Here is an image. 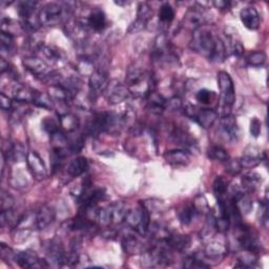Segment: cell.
Listing matches in <instances>:
<instances>
[{
    "mask_svg": "<svg viewBox=\"0 0 269 269\" xmlns=\"http://www.w3.org/2000/svg\"><path fill=\"white\" fill-rule=\"evenodd\" d=\"M36 53L44 58L43 60H48L52 63H58L64 59L63 52L61 51L60 48L52 45L41 44L38 50L36 51Z\"/></svg>",
    "mask_w": 269,
    "mask_h": 269,
    "instance_id": "23",
    "label": "cell"
},
{
    "mask_svg": "<svg viewBox=\"0 0 269 269\" xmlns=\"http://www.w3.org/2000/svg\"><path fill=\"white\" fill-rule=\"evenodd\" d=\"M239 160L242 168H253L262 162L263 155L258 148L250 145L244 150L243 156Z\"/></svg>",
    "mask_w": 269,
    "mask_h": 269,
    "instance_id": "16",
    "label": "cell"
},
{
    "mask_svg": "<svg viewBox=\"0 0 269 269\" xmlns=\"http://www.w3.org/2000/svg\"><path fill=\"white\" fill-rule=\"evenodd\" d=\"M14 207V199L5 191H2V197H0V209L2 211H9Z\"/></svg>",
    "mask_w": 269,
    "mask_h": 269,
    "instance_id": "52",
    "label": "cell"
},
{
    "mask_svg": "<svg viewBox=\"0 0 269 269\" xmlns=\"http://www.w3.org/2000/svg\"><path fill=\"white\" fill-rule=\"evenodd\" d=\"M15 254L16 251H14L11 247L7 246L5 243H2L0 245V255H2V259L10 262V261H15Z\"/></svg>",
    "mask_w": 269,
    "mask_h": 269,
    "instance_id": "53",
    "label": "cell"
},
{
    "mask_svg": "<svg viewBox=\"0 0 269 269\" xmlns=\"http://www.w3.org/2000/svg\"><path fill=\"white\" fill-rule=\"evenodd\" d=\"M175 10L174 8L170 6L168 3H164L162 4V6L160 7V10H159V21L164 27H167L168 24H170L173 22V20L175 19Z\"/></svg>",
    "mask_w": 269,
    "mask_h": 269,
    "instance_id": "33",
    "label": "cell"
},
{
    "mask_svg": "<svg viewBox=\"0 0 269 269\" xmlns=\"http://www.w3.org/2000/svg\"><path fill=\"white\" fill-rule=\"evenodd\" d=\"M185 268H210V265L206 264L205 261H203L198 254H193L184 260V264H183Z\"/></svg>",
    "mask_w": 269,
    "mask_h": 269,
    "instance_id": "44",
    "label": "cell"
},
{
    "mask_svg": "<svg viewBox=\"0 0 269 269\" xmlns=\"http://www.w3.org/2000/svg\"><path fill=\"white\" fill-rule=\"evenodd\" d=\"M262 183V176L255 172H249L242 178V185L246 192H254Z\"/></svg>",
    "mask_w": 269,
    "mask_h": 269,
    "instance_id": "26",
    "label": "cell"
},
{
    "mask_svg": "<svg viewBox=\"0 0 269 269\" xmlns=\"http://www.w3.org/2000/svg\"><path fill=\"white\" fill-rule=\"evenodd\" d=\"M152 17H153L152 8L146 3L139 4L137 11V19L148 24V22L151 20Z\"/></svg>",
    "mask_w": 269,
    "mask_h": 269,
    "instance_id": "43",
    "label": "cell"
},
{
    "mask_svg": "<svg viewBox=\"0 0 269 269\" xmlns=\"http://www.w3.org/2000/svg\"><path fill=\"white\" fill-rule=\"evenodd\" d=\"M87 29L93 30L95 32H100L106 27V16L101 9H92L89 13L85 15L84 20H80Z\"/></svg>",
    "mask_w": 269,
    "mask_h": 269,
    "instance_id": "12",
    "label": "cell"
},
{
    "mask_svg": "<svg viewBox=\"0 0 269 269\" xmlns=\"http://www.w3.org/2000/svg\"><path fill=\"white\" fill-rule=\"evenodd\" d=\"M0 28H2L3 33L8 34V35L12 36V37H14V36H18L26 31L23 28L22 23H19V22L11 19V18H5V17L2 19Z\"/></svg>",
    "mask_w": 269,
    "mask_h": 269,
    "instance_id": "28",
    "label": "cell"
},
{
    "mask_svg": "<svg viewBox=\"0 0 269 269\" xmlns=\"http://www.w3.org/2000/svg\"><path fill=\"white\" fill-rule=\"evenodd\" d=\"M142 215H143V206L141 204V206L137 207V209L130 210V211L127 212L126 217L124 219V222H126V224L129 227L136 229L138 227V225L140 224V222H141Z\"/></svg>",
    "mask_w": 269,
    "mask_h": 269,
    "instance_id": "36",
    "label": "cell"
},
{
    "mask_svg": "<svg viewBox=\"0 0 269 269\" xmlns=\"http://www.w3.org/2000/svg\"><path fill=\"white\" fill-rule=\"evenodd\" d=\"M218 85L220 92H221V103H220V109H221L222 116L229 115L230 108L236 101V90L234 81H232L230 75L226 72L218 73Z\"/></svg>",
    "mask_w": 269,
    "mask_h": 269,
    "instance_id": "4",
    "label": "cell"
},
{
    "mask_svg": "<svg viewBox=\"0 0 269 269\" xmlns=\"http://www.w3.org/2000/svg\"><path fill=\"white\" fill-rule=\"evenodd\" d=\"M185 115L194 120L203 128H210L214 125L218 119V113L211 108H199L191 104H187L184 107Z\"/></svg>",
    "mask_w": 269,
    "mask_h": 269,
    "instance_id": "6",
    "label": "cell"
},
{
    "mask_svg": "<svg viewBox=\"0 0 269 269\" xmlns=\"http://www.w3.org/2000/svg\"><path fill=\"white\" fill-rule=\"evenodd\" d=\"M207 156H209V158L212 159V160L220 162H226L230 159L228 153L219 145L211 146L209 151H207Z\"/></svg>",
    "mask_w": 269,
    "mask_h": 269,
    "instance_id": "37",
    "label": "cell"
},
{
    "mask_svg": "<svg viewBox=\"0 0 269 269\" xmlns=\"http://www.w3.org/2000/svg\"><path fill=\"white\" fill-rule=\"evenodd\" d=\"M227 252H228V247L226 242L219 239L210 240V242L206 244V247L204 250V254L206 258L213 260L222 259L224 255H226Z\"/></svg>",
    "mask_w": 269,
    "mask_h": 269,
    "instance_id": "15",
    "label": "cell"
},
{
    "mask_svg": "<svg viewBox=\"0 0 269 269\" xmlns=\"http://www.w3.org/2000/svg\"><path fill=\"white\" fill-rule=\"evenodd\" d=\"M15 262L22 268H35V267L46 266L45 264L44 265L42 264L41 260L38 258L37 253L33 250L16 251Z\"/></svg>",
    "mask_w": 269,
    "mask_h": 269,
    "instance_id": "17",
    "label": "cell"
},
{
    "mask_svg": "<svg viewBox=\"0 0 269 269\" xmlns=\"http://www.w3.org/2000/svg\"><path fill=\"white\" fill-rule=\"evenodd\" d=\"M214 191L218 199H223L228 191V182L223 177H217L214 182Z\"/></svg>",
    "mask_w": 269,
    "mask_h": 269,
    "instance_id": "40",
    "label": "cell"
},
{
    "mask_svg": "<svg viewBox=\"0 0 269 269\" xmlns=\"http://www.w3.org/2000/svg\"><path fill=\"white\" fill-rule=\"evenodd\" d=\"M11 70L10 68V63L9 61H7L4 57L0 59V73H2V75H4L6 72H9Z\"/></svg>",
    "mask_w": 269,
    "mask_h": 269,
    "instance_id": "59",
    "label": "cell"
},
{
    "mask_svg": "<svg viewBox=\"0 0 269 269\" xmlns=\"http://www.w3.org/2000/svg\"><path fill=\"white\" fill-rule=\"evenodd\" d=\"M38 3L36 2H21L19 4V9H18V12H19V15L20 17L23 19H26L27 17L31 16L32 14L36 13V7H37Z\"/></svg>",
    "mask_w": 269,
    "mask_h": 269,
    "instance_id": "41",
    "label": "cell"
},
{
    "mask_svg": "<svg viewBox=\"0 0 269 269\" xmlns=\"http://www.w3.org/2000/svg\"><path fill=\"white\" fill-rule=\"evenodd\" d=\"M166 103L167 100H165V98L155 91L151 92L146 97V106L155 115H161L166 109Z\"/></svg>",
    "mask_w": 269,
    "mask_h": 269,
    "instance_id": "20",
    "label": "cell"
},
{
    "mask_svg": "<svg viewBox=\"0 0 269 269\" xmlns=\"http://www.w3.org/2000/svg\"><path fill=\"white\" fill-rule=\"evenodd\" d=\"M230 42V51L237 57H241L244 53V46L240 39H238L236 36H229Z\"/></svg>",
    "mask_w": 269,
    "mask_h": 269,
    "instance_id": "49",
    "label": "cell"
},
{
    "mask_svg": "<svg viewBox=\"0 0 269 269\" xmlns=\"http://www.w3.org/2000/svg\"><path fill=\"white\" fill-rule=\"evenodd\" d=\"M27 163L32 175L37 180H43L47 177V169L44 161L36 152H29L27 156Z\"/></svg>",
    "mask_w": 269,
    "mask_h": 269,
    "instance_id": "13",
    "label": "cell"
},
{
    "mask_svg": "<svg viewBox=\"0 0 269 269\" xmlns=\"http://www.w3.org/2000/svg\"><path fill=\"white\" fill-rule=\"evenodd\" d=\"M97 221L102 226H107L112 223V213L109 207L104 209H98L97 212Z\"/></svg>",
    "mask_w": 269,
    "mask_h": 269,
    "instance_id": "47",
    "label": "cell"
},
{
    "mask_svg": "<svg viewBox=\"0 0 269 269\" xmlns=\"http://www.w3.org/2000/svg\"><path fill=\"white\" fill-rule=\"evenodd\" d=\"M59 125L64 132H73L75 131L79 126L78 118L71 113H65L63 115H60L59 118Z\"/></svg>",
    "mask_w": 269,
    "mask_h": 269,
    "instance_id": "30",
    "label": "cell"
},
{
    "mask_svg": "<svg viewBox=\"0 0 269 269\" xmlns=\"http://www.w3.org/2000/svg\"><path fill=\"white\" fill-rule=\"evenodd\" d=\"M266 59H267V56L264 52L256 51V52L249 54V56L247 57V63L251 66L258 68V66H262L266 62Z\"/></svg>",
    "mask_w": 269,
    "mask_h": 269,
    "instance_id": "46",
    "label": "cell"
},
{
    "mask_svg": "<svg viewBox=\"0 0 269 269\" xmlns=\"http://www.w3.org/2000/svg\"><path fill=\"white\" fill-rule=\"evenodd\" d=\"M109 209H111V213H112V222L113 223H121L124 221V219L126 217L127 214V209H126V205L124 202H116L113 205L109 206Z\"/></svg>",
    "mask_w": 269,
    "mask_h": 269,
    "instance_id": "34",
    "label": "cell"
},
{
    "mask_svg": "<svg viewBox=\"0 0 269 269\" xmlns=\"http://www.w3.org/2000/svg\"><path fill=\"white\" fill-rule=\"evenodd\" d=\"M189 46L193 52L217 63L223 62L227 55L223 40L205 26L193 32Z\"/></svg>",
    "mask_w": 269,
    "mask_h": 269,
    "instance_id": "1",
    "label": "cell"
},
{
    "mask_svg": "<svg viewBox=\"0 0 269 269\" xmlns=\"http://www.w3.org/2000/svg\"><path fill=\"white\" fill-rule=\"evenodd\" d=\"M88 168H89V162L87 160V158L78 157L70 163L68 167V174L72 178H77L87 172Z\"/></svg>",
    "mask_w": 269,
    "mask_h": 269,
    "instance_id": "27",
    "label": "cell"
},
{
    "mask_svg": "<svg viewBox=\"0 0 269 269\" xmlns=\"http://www.w3.org/2000/svg\"><path fill=\"white\" fill-rule=\"evenodd\" d=\"M218 131L225 141L228 142H234L238 140L239 137V127L237 120L234 116L225 115L222 116V118L220 119L219 123V128Z\"/></svg>",
    "mask_w": 269,
    "mask_h": 269,
    "instance_id": "10",
    "label": "cell"
},
{
    "mask_svg": "<svg viewBox=\"0 0 269 269\" xmlns=\"http://www.w3.org/2000/svg\"><path fill=\"white\" fill-rule=\"evenodd\" d=\"M195 99H197V101L203 105H209L215 101L216 94L213 91L203 89V90L198 91V93L195 94Z\"/></svg>",
    "mask_w": 269,
    "mask_h": 269,
    "instance_id": "42",
    "label": "cell"
},
{
    "mask_svg": "<svg viewBox=\"0 0 269 269\" xmlns=\"http://www.w3.org/2000/svg\"><path fill=\"white\" fill-rule=\"evenodd\" d=\"M240 18L244 27L250 31H255L260 28V15L256 9H254L253 7L244 8L240 13Z\"/></svg>",
    "mask_w": 269,
    "mask_h": 269,
    "instance_id": "19",
    "label": "cell"
},
{
    "mask_svg": "<svg viewBox=\"0 0 269 269\" xmlns=\"http://www.w3.org/2000/svg\"><path fill=\"white\" fill-rule=\"evenodd\" d=\"M235 201H236L238 210H239V212L241 213L242 216L249 214L250 211L252 210V206H253L252 201L248 197V195H246L244 192H242Z\"/></svg>",
    "mask_w": 269,
    "mask_h": 269,
    "instance_id": "38",
    "label": "cell"
},
{
    "mask_svg": "<svg viewBox=\"0 0 269 269\" xmlns=\"http://www.w3.org/2000/svg\"><path fill=\"white\" fill-rule=\"evenodd\" d=\"M0 104H2V108L4 111H11L13 108V101L8 96H6L5 93L0 94Z\"/></svg>",
    "mask_w": 269,
    "mask_h": 269,
    "instance_id": "56",
    "label": "cell"
},
{
    "mask_svg": "<svg viewBox=\"0 0 269 269\" xmlns=\"http://www.w3.org/2000/svg\"><path fill=\"white\" fill-rule=\"evenodd\" d=\"M183 107V103L180 97H173L172 99H169L166 103V108L172 109V111H177V109H180Z\"/></svg>",
    "mask_w": 269,
    "mask_h": 269,
    "instance_id": "55",
    "label": "cell"
},
{
    "mask_svg": "<svg viewBox=\"0 0 269 269\" xmlns=\"http://www.w3.org/2000/svg\"><path fill=\"white\" fill-rule=\"evenodd\" d=\"M165 242L174 251L182 252V251L186 250L190 246L191 240H190V237L187 235L169 234V236L167 237Z\"/></svg>",
    "mask_w": 269,
    "mask_h": 269,
    "instance_id": "22",
    "label": "cell"
},
{
    "mask_svg": "<svg viewBox=\"0 0 269 269\" xmlns=\"http://www.w3.org/2000/svg\"><path fill=\"white\" fill-rule=\"evenodd\" d=\"M236 227L238 229L237 240L240 244V246L245 250L259 252V250L262 248V245L259 238L256 237L252 229L249 226L244 225L243 223Z\"/></svg>",
    "mask_w": 269,
    "mask_h": 269,
    "instance_id": "7",
    "label": "cell"
},
{
    "mask_svg": "<svg viewBox=\"0 0 269 269\" xmlns=\"http://www.w3.org/2000/svg\"><path fill=\"white\" fill-rule=\"evenodd\" d=\"M205 17L199 9H188L182 20V26L189 31H197L204 27Z\"/></svg>",
    "mask_w": 269,
    "mask_h": 269,
    "instance_id": "14",
    "label": "cell"
},
{
    "mask_svg": "<svg viewBox=\"0 0 269 269\" xmlns=\"http://www.w3.org/2000/svg\"><path fill=\"white\" fill-rule=\"evenodd\" d=\"M51 143L53 150L69 149V139L66 137V134L64 133V131L60 129L51 134Z\"/></svg>",
    "mask_w": 269,
    "mask_h": 269,
    "instance_id": "35",
    "label": "cell"
},
{
    "mask_svg": "<svg viewBox=\"0 0 269 269\" xmlns=\"http://www.w3.org/2000/svg\"><path fill=\"white\" fill-rule=\"evenodd\" d=\"M126 87L129 93L136 97L146 98L154 91V78L141 68L130 66L126 74Z\"/></svg>",
    "mask_w": 269,
    "mask_h": 269,
    "instance_id": "2",
    "label": "cell"
},
{
    "mask_svg": "<svg viewBox=\"0 0 269 269\" xmlns=\"http://www.w3.org/2000/svg\"><path fill=\"white\" fill-rule=\"evenodd\" d=\"M104 93L106 96L107 102L112 105L119 104L121 102L125 101L130 95L126 85L121 84L116 80L109 81Z\"/></svg>",
    "mask_w": 269,
    "mask_h": 269,
    "instance_id": "11",
    "label": "cell"
},
{
    "mask_svg": "<svg viewBox=\"0 0 269 269\" xmlns=\"http://www.w3.org/2000/svg\"><path fill=\"white\" fill-rule=\"evenodd\" d=\"M56 218V212L52 206L43 205L35 213L36 220V228L41 230L50 226Z\"/></svg>",
    "mask_w": 269,
    "mask_h": 269,
    "instance_id": "18",
    "label": "cell"
},
{
    "mask_svg": "<svg viewBox=\"0 0 269 269\" xmlns=\"http://www.w3.org/2000/svg\"><path fill=\"white\" fill-rule=\"evenodd\" d=\"M109 80L106 73L102 70H96L89 78V96L94 101L98 96L103 94L107 88Z\"/></svg>",
    "mask_w": 269,
    "mask_h": 269,
    "instance_id": "9",
    "label": "cell"
},
{
    "mask_svg": "<svg viewBox=\"0 0 269 269\" xmlns=\"http://www.w3.org/2000/svg\"><path fill=\"white\" fill-rule=\"evenodd\" d=\"M261 219H260V222L263 224L264 227L267 228L268 226V206H267V202H262L261 203Z\"/></svg>",
    "mask_w": 269,
    "mask_h": 269,
    "instance_id": "57",
    "label": "cell"
},
{
    "mask_svg": "<svg viewBox=\"0 0 269 269\" xmlns=\"http://www.w3.org/2000/svg\"><path fill=\"white\" fill-rule=\"evenodd\" d=\"M41 125H42V128H43L47 133H50V136H51V134H52L53 132H55V131H57L58 129H60V128H59L60 125L57 123V122H56L54 119H52V118H50V117H46V118L42 121Z\"/></svg>",
    "mask_w": 269,
    "mask_h": 269,
    "instance_id": "51",
    "label": "cell"
},
{
    "mask_svg": "<svg viewBox=\"0 0 269 269\" xmlns=\"http://www.w3.org/2000/svg\"><path fill=\"white\" fill-rule=\"evenodd\" d=\"M37 92L38 91L29 88L27 85L16 84L13 89V96L17 102L33 103L36 95H37Z\"/></svg>",
    "mask_w": 269,
    "mask_h": 269,
    "instance_id": "24",
    "label": "cell"
},
{
    "mask_svg": "<svg viewBox=\"0 0 269 269\" xmlns=\"http://www.w3.org/2000/svg\"><path fill=\"white\" fill-rule=\"evenodd\" d=\"M153 57L155 60L159 62L173 64L177 63L178 56L174 53L172 46H170L169 40L165 34L159 35L155 40L154 50H153Z\"/></svg>",
    "mask_w": 269,
    "mask_h": 269,
    "instance_id": "5",
    "label": "cell"
},
{
    "mask_svg": "<svg viewBox=\"0 0 269 269\" xmlns=\"http://www.w3.org/2000/svg\"><path fill=\"white\" fill-rule=\"evenodd\" d=\"M22 63L26 70H28L33 76L40 79L43 82L53 72L52 70H50V66H48L45 61L40 57H26L23 59Z\"/></svg>",
    "mask_w": 269,
    "mask_h": 269,
    "instance_id": "8",
    "label": "cell"
},
{
    "mask_svg": "<svg viewBox=\"0 0 269 269\" xmlns=\"http://www.w3.org/2000/svg\"><path fill=\"white\" fill-rule=\"evenodd\" d=\"M242 170V165L239 159H229L226 161V172L232 176L238 175Z\"/></svg>",
    "mask_w": 269,
    "mask_h": 269,
    "instance_id": "50",
    "label": "cell"
},
{
    "mask_svg": "<svg viewBox=\"0 0 269 269\" xmlns=\"http://www.w3.org/2000/svg\"><path fill=\"white\" fill-rule=\"evenodd\" d=\"M0 44H2V52L5 53L7 52L10 54L12 51L14 50V39L12 36L6 34V33H0Z\"/></svg>",
    "mask_w": 269,
    "mask_h": 269,
    "instance_id": "48",
    "label": "cell"
},
{
    "mask_svg": "<svg viewBox=\"0 0 269 269\" xmlns=\"http://www.w3.org/2000/svg\"><path fill=\"white\" fill-rule=\"evenodd\" d=\"M166 162L174 166H185L189 163L190 157L185 150H173L164 154Z\"/></svg>",
    "mask_w": 269,
    "mask_h": 269,
    "instance_id": "21",
    "label": "cell"
},
{
    "mask_svg": "<svg viewBox=\"0 0 269 269\" xmlns=\"http://www.w3.org/2000/svg\"><path fill=\"white\" fill-rule=\"evenodd\" d=\"M192 205H193L195 213H197V214L209 215L211 213L209 202H207V200L205 199L204 195H198V197L193 200Z\"/></svg>",
    "mask_w": 269,
    "mask_h": 269,
    "instance_id": "45",
    "label": "cell"
},
{
    "mask_svg": "<svg viewBox=\"0 0 269 269\" xmlns=\"http://www.w3.org/2000/svg\"><path fill=\"white\" fill-rule=\"evenodd\" d=\"M213 5L220 10H227L230 6L229 2H224V0H216V2L213 3Z\"/></svg>",
    "mask_w": 269,
    "mask_h": 269,
    "instance_id": "58",
    "label": "cell"
},
{
    "mask_svg": "<svg viewBox=\"0 0 269 269\" xmlns=\"http://www.w3.org/2000/svg\"><path fill=\"white\" fill-rule=\"evenodd\" d=\"M262 130V123L258 118H252L250 121V133L254 138H258L260 136Z\"/></svg>",
    "mask_w": 269,
    "mask_h": 269,
    "instance_id": "54",
    "label": "cell"
},
{
    "mask_svg": "<svg viewBox=\"0 0 269 269\" xmlns=\"http://www.w3.org/2000/svg\"><path fill=\"white\" fill-rule=\"evenodd\" d=\"M237 261L238 263L236 264L235 267L251 268L254 267L256 263H258V255H256V252L244 249L237 255Z\"/></svg>",
    "mask_w": 269,
    "mask_h": 269,
    "instance_id": "29",
    "label": "cell"
},
{
    "mask_svg": "<svg viewBox=\"0 0 269 269\" xmlns=\"http://www.w3.org/2000/svg\"><path fill=\"white\" fill-rule=\"evenodd\" d=\"M170 138L186 150L194 149V146H197V142H195V140L190 136V134L187 131L183 130L179 127L174 128L173 131L170 132Z\"/></svg>",
    "mask_w": 269,
    "mask_h": 269,
    "instance_id": "25",
    "label": "cell"
},
{
    "mask_svg": "<svg viewBox=\"0 0 269 269\" xmlns=\"http://www.w3.org/2000/svg\"><path fill=\"white\" fill-rule=\"evenodd\" d=\"M71 4L52 3L43 6L39 11V21L43 27H56L70 19Z\"/></svg>",
    "mask_w": 269,
    "mask_h": 269,
    "instance_id": "3",
    "label": "cell"
},
{
    "mask_svg": "<svg viewBox=\"0 0 269 269\" xmlns=\"http://www.w3.org/2000/svg\"><path fill=\"white\" fill-rule=\"evenodd\" d=\"M195 215H197V213H195V210H194L192 203L182 205L180 209L178 210V212H177V216L179 218V221L182 224H184V225L190 224L193 217Z\"/></svg>",
    "mask_w": 269,
    "mask_h": 269,
    "instance_id": "32",
    "label": "cell"
},
{
    "mask_svg": "<svg viewBox=\"0 0 269 269\" xmlns=\"http://www.w3.org/2000/svg\"><path fill=\"white\" fill-rule=\"evenodd\" d=\"M122 248L127 254L141 253L143 250V244L133 236H127L122 241Z\"/></svg>",
    "mask_w": 269,
    "mask_h": 269,
    "instance_id": "31",
    "label": "cell"
},
{
    "mask_svg": "<svg viewBox=\"0 0 269 269\" xmlns=\"http://www.w3.org/2000/svg\"><path fill=\"white\" fill-rule=\"evenodd\" d=\"M33 103L36 106L47 109V111H51V109L54 108V102L52 100V98L50 97V95L41 93V92H37V95H36Z\"/></svg>",
    "mask_w": 269,
    "mask_h": 269,
    "instance_id": "39",
    "label": "cell"
}]
</instances>
